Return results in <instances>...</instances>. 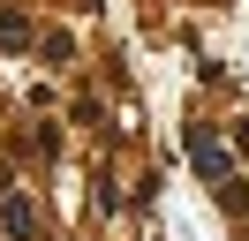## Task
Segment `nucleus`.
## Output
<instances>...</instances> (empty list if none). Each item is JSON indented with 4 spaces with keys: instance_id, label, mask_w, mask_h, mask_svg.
Listing matches in <instances>:
<instances>
[{
    "instance_id": "obj_1",
    "label": "nucleus",
    "mask_w": 249,
    "mask_h": 241,
    "mask_svg": "<svg viewBox=\"0 0 249 241\" xmlns=\"http://www.w3.org/2000/svg\"><path fill=\"white\" fill-rule=\"evenodd\" d=\"M189 158H196V173H204V181H227V173H234L227 143H219L212 128H189Z\"/></svg>"
},
{
    "instance_id": "obj_2",
    "label": "nucleus",
    "mask_w": 249,
    "mask_h": 241,
    "mask_svg": "<svg viewBox=\"0 0 249 241\" xmlns=\"http://www.w3.org/2000/svg\"><path fill=\"white\" fill-rule=\"evenodd\" d=\"M38 234V204L31 196H0V241H31Z\"/></svg>"
},
{
    "instance_id": "obj_3",
    "label": "nucleus",
    "mask_w": 249,
    "mask_h": 241,
    "mask_svg": "<svg viewBox=\"0 0 249 241\" xmlns=\"http://www.w3.org/2000/svg\"><path fill=\"white\" fill-rule=\"evenodd\" d=\"M31 45V15L23 8H0V53H23Z\"/></svg>"
},
{
    "instance_id": "obj_4",
    "label": "nucleus",
    "mask_w": 249,
    "mask_h": 241,
    "mask_svg": "<svg viewBox=\"0 0 249 241\" xmlns=\"http://www.w3.org/2000/svg\"><path fill=\"white\" fill-rule=\"evenodd\" d=\"M212 196H219V204H227V211H249V189H242V181H234V173H227V181H212Z\"/></svg>"
},
{
    "instance_id": "obj_5",
    "label": "nucleus",
    "mask_w": 249,
    "mask_h": 241,
    "mask_svg": "<svg viewBox=\"0 0 249 241\" xmlns=\"http://www.w3.org/2000/svg\"><path fill=\"white\" fill-rule=\"evenodd\" d=\"M242 151H249V120H242Z\"/></svg>"
}]
</instances>
